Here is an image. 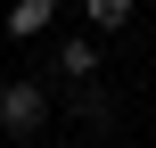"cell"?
I'll list each match as a JSON object with an SVG mask.
<instances>
[{
    "mask_svg": "<svg viewBox=\"0 0 156 148\" xmlns=\"http://www.w3.org/2000/svg\"><path fill=\"white\" fill-rule=\"evenodd\" d=\"M132 16H140V0H82V25L90 33H123Z\"/></svg>",
    "mask_w": 156,
    "mask_h": 148,
    "instance_id": "obj_4",
    "label": "cell"
},
{
    "mask_svg": "<svg viewBox=\"0 0 156 148\" xmlns=\"http://www.w3.org/2000/svg\"><path fill=\"white\" fill-rule=\"evenodd\" d=\"M49 82H33V74H16V82H0V132L8 140H25V132H41L49 124Z\"/></svg>",
    "mask_w": 156,
    "mask_h": 148,
    "instance_id": "obj_1",
    "label": "cell"
},
{
    "mask_svg": "<svg viewBox=\"0 0 156 148\" xmlns=\"http://www.w3.org/2000/svg\"><path fill=\"white\" fill-rule=\"evenodd\" d=\"M49 16H58V0H8V8H0L8 41H41V33H49Z\"/></svg>",
    "mask_w": 156,
    "mask_h": 148,
    "instance_id": "obj_3",
    "label": "cell"
},
{
    "mask_svg": "<svg viewBox=\"0 0 156 148\" xmlns=\"http://www.w3.org/2000/svg\"><path fill=\"white\" fill-rule=\"evenodd\" d=\"M49 74L58 82H99V33H66L49 49Z\"/></svg>",
    "mask_w": 156,
    "mask_h": 148,
    "instance_id": "obj_2",
    "label": "cell"
},
{
    "mask_svg": "<svg viewBox=\"0 0 156 148\" xmlns=\"http://www.w3.org/2000/svg\"><path fill=\"white\" fill-rule=\"evenodd\" d=\"M58 148H82V140H58Z\"/></svg>",
    "mask_w": 156,
    "mask_h": 148,
    "instance_id": "obj_7",
    "label": "cell"
},
{
    "mask_svg": "<svg viewBox=\"0 0 156 148\" xmlns=\"http://www.w3.org/2000/svg\"><path fill=\"white\" fill-rule=\"evenodd\" d=\"M74 115H82V124H99V132H107V124H115V99H107V91H99V82H74Z\"/></svg>",
    "mask_w": 156,
    "mask_h": 148,
    "instance_id": "obj_5",
    "label": "cell"
},
{
    "mask_svg": "<svg viewBox=\"0 0 156 148\" xmlns=\"http://www.w3.org/2000/svg\"><path fill=\"white\" fill-rule=\"evenodd\" d=\"M0 148H25V140H0Z\"/></svg>",
    "mask_w": 156,
    "mask_h": 148,
    "instance_id": "obj_6",
    "label": "cell"
}]
</instances>
